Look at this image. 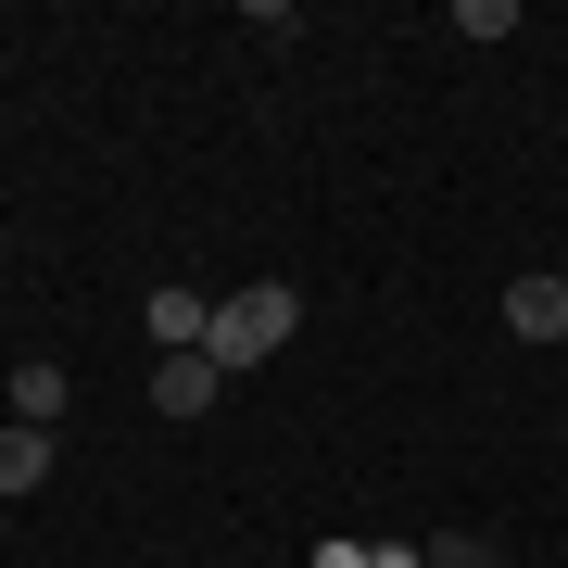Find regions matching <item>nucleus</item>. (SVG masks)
Instances as JSON below:
<instances>
[{
  "mask_svg": "<svg viewBox=\"0 0 568 568\" xmlns=\"http://www.w3.org/2000/svg\"><path fill=\"white\" fill-rule=\"evenodd\" d=\"M506 328H518V342H568V278H556V265L506 291Z\"/></svg>",
  "mask_w": 568,
  "mask_h": 568,
  "instance_id": "20e7f679",
  "label": "nucleus"
},
{
  "mask_svg": "<svg viewBox=\"0 0 568 568\" xmlns=\"http://www.w3.org/2000/svg\"><path fill=\"white\" fill-rule=\"evenodd\" d=\"M39 480H51V429L13 417V429H0V493H39Z\"/></svg>",
  "mask_w": 568,
  "mask_h": 568,
  "instance_id": "39448f33",
  "label": "nucleus"
},
{
  "mask_svg": "<svg viewBox=\"0 0 568 568\" xmlns=\"http://www.w3.org/2000/svg\"><path fill=\"white\" fill-rule=\"evenodd\" d=\"M455 39H518V0H455Z\"/></svg>",
  "mask_w": 568,
  "mask_h": 568,
  "instance_id": "0eeeda50",
  "label": "nucleus"
},
{
  "mask_svg": "<svg viewBox=\"0 0 568 568\" xmlns=\"http://www.w3.org/2000/svg\"><path fill=\"white\" fill-rule=\"evenodd\" d=\"M291 328H304V291H291V278H253V291H227V304H215L203 354H215V379H241V366H265Z\"/></svg>",
  "mask_w": 568,
  "mask_h": 568,
  "instance_id": "f257e3e1",
  "label": "nucleus"
},
{
  "mask_svg": "<svg viewBox=\"0 0 568 568\" xmlns=\"http://www.w3.org/2000/svg\"><path fill=\"white\" fill-rule=\"evenodd\" d=\"M316 568H366V544H316Z\"/></svg>",
  "mask_w": 568,
  "mask_h": 568,
  "instance_id": "1a4fd4ad",
  "label": "nucleus"
},
{
  "mask_svg": "<svg viewBox=\"0 0 568 568\" xmlns=\"http://www.w3.org/2000/svg\"><path fill=\"white\" fill-rule=\"evenodd\" d=\"M429 568H506V556H493L480 530H443V544H429Z\"/></svg>",
  "mask_w": 568,
  "mask_h": 568,
  "instance_id": "6e6552de",
  "label": "nucleus"
},
{
  "mask_svg": "<svg viewBox=\"0 0 568 568\" xmlns=\"http://www.w3.org/2000/svg\"><path fill=\"white\" fill-rule=\"evenodd\" d=\"M140 328H152L164 354H203V328H215V291H190V278H164L152 304H140Z\"/></svg>",
  "mask_w": 568,
  "mask_h": 568,
  "instance_id": "f03ea898",
  "label": "nucleus"
},
{
  "mask_svg": "<svg viewBox=\"0 0 568 568\" xmlns=\"http://www.w3.org/2000/svg\"><path fill=\"white\" fill-rule=\"evenodd\" d=\"M13 417H26V429H51V417H63V366H51V354H26V366H13Z\"/></svg>",
  "mask_w": 568,
  "mask_h": 568,
  "instance_id": "423d86ee",
  "label": "nucleus"
},
{
  "mask_svg": "<svg viewBox=\"0 0 568 568\" xmlns=\"http://www.w3.org/2000/svg\"><path fill=\"white\" fill-rule=\"evenodd\" d=\"M215 392H227V379H215V354H152V405H164V417H203Z\"/></svg>",
  "mask_w": 568,
  "mask_h": 568,
  "instance_id": "7ed1b4c3",
  "label": "nucleus"
}]
</instances>
